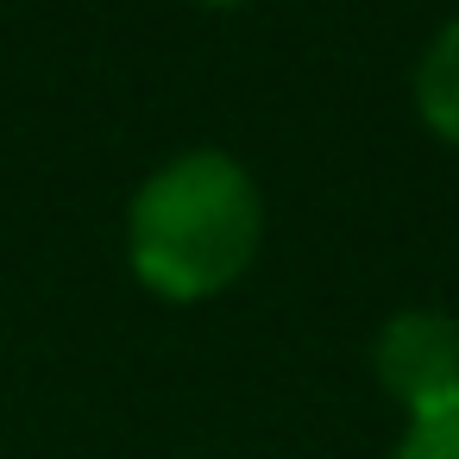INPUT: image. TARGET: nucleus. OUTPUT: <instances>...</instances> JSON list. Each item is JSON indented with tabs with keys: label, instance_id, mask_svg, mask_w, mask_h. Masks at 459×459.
I'll list each match as a JSON object with an SVG mask.
<instances>
[{
	"label": "nucleus",
	"instance_id": "obj_1",
	"mask_svg": "<svg viewBox=\"0 0 459 459\" xmlns=\"http://www.w3.org/2000/svg\"><path fill=\"white\" fill-rule=\"evenodd\" d=\"M264 239V202L227 152H183L152 170L126 214L133 277L164 302H202L227 290Z\"/></svg>",
	"mask_w": 459,
	"mask_h": 459
},
{
	"label": "nucleus",
	"instance_id": "obj_2",
	"mask_svg": "<svg viewBox=\"0 0 459 459\" xmlns=\"http://www.w3.org/2000/svg\"><path fill=\"white\" fill-rule=\"evenodd\" d=\"M371 371L377 384L415 415L459 403V321L434 308H403L377 327L371 340Z\"/></svg>",
	"mask_w": 459,
	"mask_h": 459
},
{
	"label": "nucleus",
	"instance_id": "obj_3",
	"mask_svg": "<svg viewBox=\"0 0 459 459\" xmlns=\"http://www.w3.org/2000/svg\"><path fill=\"white\" fill-rule=\"evenodd\" d=\"M415 114L434 139L459 145V20H446L415 64Z\"/></svg>",
	"mask_w": 459,
	"mask_h": 459
},
{
	"label": "nucleus",
	"instance_id": "obj_4",
	"mask_svg": "<svg viewBox=\"0 0 459 459\" xmlns=\"http://www.w3.org/2000/svg\"><path fill=\"white\" fill-rule=\"evenodd\" d=\"M396 459H459V403L415 415L403 446H396Z\"/></svg>",
	"mask_w": 459,
	"mask_h": 459
},
{
	"label": "nucleus",
	"instance_id": "obj_5",
	"mask_svg": "<svg viewBox=\"0 0 459 459\" xmlns=\"http://www.w3.org/2000/svg\"><path fill=\"white\" fill-rule=\"evenodd\" d=\"M202 7H239V0H202Z\"/></svg>",
	"mask_w": 459,
	"mask_h": 459
}]
</instances>
